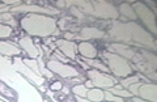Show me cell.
<instances>
[{
	"label": "cell",
	"instance_id": "obj_13",
	"mask_svg": "<svg viewBox=\"0 0 157 102\" xmlns=\"http://www.w3.org/2000/svg\"><path fill=\"white\" fill-rule=\"evenodd\" d=\"M137 96L141 97V100L149 101V102H157V86L152 82L148 84H140L137 89Z\"/></svg>",
	"mask_w": 157,
	"mask_h": 102
},
{
	"label": "cell",
	"instance_id": "obj_4",
	"mask_svg": "<svg viewBox=\"0 0 157 102\" xmlns=\"http://www.w3.org/2000/svg\"><path fill=\"white\" fill-rule=\"evenodd\" d=\"M104 58L107 63L109 71L113 72L118 77H127L132 74V67L124 58L114 54V52L106 51L104 52Z\"/></svg>",
	"mask_w": 157,
	"mask_h": 102
},
{
	"label": "cell",
	"instance_id": "obj_23",
	"mask_svg": "<svg viewBox=\"0 0 157 102\" xmlns=\"http://www.w3.org/2000/svg\"><path fill=\"white\" fill-rule=\"evenodd\" d=\"M37 62H38V67H39V71H41V75L47 77V79H51V77H52V72L45 67V64H43V62H42V58H38Z\"/></svg>",
	"mask_w": 157,
	"mask_h": 102
},
{
	"label": "cell",
	"instance_id": "obj_16",
	"mask_svg": "<svg viewBox=\"0 0 157 102\" xmlns=\"http://www.w3.org/2000/svg\"><path fill=\"white\" fill-rule=\"evenodd\" d=\"M20 54H21V50L16 45L7 41H0V55L8 58V56H18Z\"/></svg>",
	"mask_w": 157,
	"mask_h": 102
},
{
	"label": "cell",
	"instance_id": "obj_29",
	"mask_svg": "<svg viewBox=\"0 0 157 102\" xmlns=\"http://www.w3.org/2000/svg\"><path fill=\"white\" fill-rule=\"evenodd\" d=\"M52 59H55V60H62L63 63L70 62V60H68L64 55L60 54V51H59V50H55V52H54V55H52Z\"/></svg>",
	"mask_w": 157,
	"mask_h": 102
},
{
	"label": "cell",
	"instance_id": "obj_31",
	"mask_svg": "<svg viewBox=\"0 0 157 102\" xmlns=\"http://www.w3.org/2000/svg\"><path fill=\"white\" fill-rule=\"evenodd\" d=\"M62 88H63V85H62L60 81H55V82H54V84H51V86H50L51 90H60Z\"/></svg>",
	"mask_w": 157,
	"mask_h": 102
},
{
	"label": "cell",
	"instance_id": "obj_32",
	"mask_svg": "<svg viewBox=\"0 0 157 102\" xmlns=\"http://www.w3.org/2000/svg\"><path fill=\"white\" fill-rule=\"evenodd\" d=\"M64 38H66V40H72V38H75V36H73L72 33H66L64 34Z\"/></svg>",
	"mask_w": 157,
	"mask_h": 102
},
{
	"label": "cell",
	"instance_id": "obj_9",
	"mask_svg": "<svg viewBox=\"0 0 157 102\" xmlns=\"http://www.w3.org/2000/svg\"><path fill=\"white\" fill-rule=\"evenodd\" d=\"M47 68H48V70H50L51 72H54V74H56V75H59V76L64 77V79L78 76V71H76V68H73V67H71V66H67V64H63L62 62L55 60V59L48 60Z\"/></svg>",
	"mask_w": 157,
	"mask_h": 102
},
{
	"label": "cell",
	"instance_id": "obj_35",
	"mask_svg": "<svg viewBox=\"0 0 157 102\" xmlns=\"http://www.w3.org/2000/svg\"><path fill=\"white\" fill-rule=\"evenodd\" d=\"M85 86H86L88 89H92V88H93V84H92V81H90V80H88V81H86V84H85Z\"/></svg>",
	"mask_w": 157,
	"mask_h": 102
},
{
	"label": "cell",
	"instance_id": "obj_12",
	"mask_svg": "<svg viewBox=\"0 0 157 102\" xmlns=\"http://www.w3.org/2000/svg\"><path fill=\"white\" fill-rule=\"evenodd\" d=\"M18 45L22 50H25V52L32 58V59H38L39 58V45H36L33 42L32 37H21L18 38Z\"/></svg>",
	"mask_w": 157,
	"mask_h": 102
},
{
	"label": "cell",
	"instance_id": "obj_7",
	"mask_svg": "<svg viewBox=\"0 0 157 102\" xmlns=\"http://www.w3.org/2000/svg\"><path fill=\"white\" fill-rule=\"evenodd\" d=\"M93 7V14L97 18H113L115 20L119 16L117 8L110 2H90Z\"/></svg>",
	"mask_w": 157,
	"mask_h": 102
},
{
	"label": "cell",
	"instance_id": "obj_2",
	"mask_svg": "<svg viewBox=\"0 0 157 102\" xmlns=\"http://www.w3.org/2000/svg\"><path fill=\"white\" fill-rule=\"evenodd\" d=\"M109 36L115 41L124 43H134V45L144 46L149 50H156L155 38L148 33L143 26L137 25L136 22H121L114 21L109 30Z\"/></svg>",
	"mask_w": 157,
	"mask_h": 102
},
{
	"label": "cell",
	"instance_id": "obj_40",
	"mask_svg": "<svg viewBox=\"0 0 157 102\" xmlns=\"http://www.w3.org/2000/svg\"><path fill=\"white\" fill-rule=\"evenodd\" d=\"M63 93L67 94V93H68V89H67V88H63Z\"/></svg>",
	"mask_w": 157,
	"mask_h": 102
},
{
	"label": "cell",
	"instance_id": "obj_38",
	"mask_svg": "<svg viewBox=\"0 0 157 102\" xmlns=\"http://www.w3.org/2000/svg\"><path fill=\"white\" fill-rule=\"evenodd\" d=\"M56 6H58V7H66V4H64V2H58Z\"/></svg>",
	"mask_w": 157,
	"mask_h": 102
},
{
	"label": "cell",
	"instance_id": "obj_15",
	"mask_svg": "<svg viewBox=\"0 0 157 102\" xmlns=\"http://www.w3.org/2000/svg\"><path fill=\"white\" fill-rule=\"evenodd\" d=\"M78 40H100V38H105V33L97 28H84L80 30V34L76 37Z\"/></svg>",
	"mask_w": 157,
	"mask_h": 102
},
{
	"label": "cell",
	"instance_id": "obj_20",
	"mask_svg": "<svg viewBox=\"0 0 157 102\" xmlns=\"http://www.w3.org/2000/svg\"><path fill=\"white\" fill-rule=\"evenodd\" d=\"M4 22V25L6 24H8V26L11 25L12 28H14L17 25L16 24V20H14V17H13V14L11 12H6V13H0V24H3Z\"/></svg>",
	"mask_w": 157,
	"mask_h": 102
},
{
	"label": "cell",
	"instance_id": "obj_24",
	"mask_svg": "<svg viewBox=\"0 0 157 102\" xmlns=\"http://www.w3.org/2000/svg\"><path fill=\"white\" fill-rule=\"evenodd\" d=\"M0 93H2L3 96H6V97H8V98H16L17 100V97H16V94L12 92V89H9L8 86L4 84V82H2L0 81Z\"/></svg>",
	"mask_w": 157,
	"mask_h": 102
},
{
	"label": "cell",
	"instance_id": "obj_27",
	"mask_svg": "<svg viewBox=\"0 0 157 102\" xmlns=\"http://www.w3.org/2000/svg\"><path fill=\"white\" fill-rule=\"evenodd\" d=\"M12 34V28L4 24H0V38H8Z\"/></svg>",
	"mask_w": 157,
	"mask_h": 102
},
{
	"label": "cell",
	"instance_id": "obj_37",
	"mask_svg": "<svg viewBox=\"0 0 157 102\" xmlns=\"http://www.w3.org/2000/svg\"><path fill=\"white\" fill-rule=\"evenodd\" d=\"M0 102H9L7 98H6V97H4V96H2V94H0Z\"/></svg>",
	"mask_w": 157,
	"mask_h": 102
},
{
	"label": "cell",
	"instance_id": "obj_8",
	"mask_svg": "<svg viewBox=\"0 0 157 102\" xmlns=\"http://www.w3.org/2000/svg\"><path fill=\"white\" fill-rule=\"evenodd\" d=\"M11 12L13 13H21V12H28L30 13H37V14H46V16H51L52 14H58L59 9L58 8H50V7H39L36 4H18V6L11 7Z\"/></svg>",
	"mask_w": 157,
	"mask_h": 102
},
{
	"label": "cell",
	"instance_id": "obj_28",
	"mask_svg": "<svg viewBox=\"0 0 157 102\" xmlns=\"http://www.w3.org/2000/svg\"><path fill=\"white\" fill-rule=\"evenodd\" d=\"M105 100H106V101H111V102H123V98L114 96L113 93H110L109 90L105 92Z\"/></svg>",
	"mask_w": 157,
	"mask_h": 102
},
{
	"label": "cell",
	"instance_id": "obj_34",
	"mask_svg": "<svg viewBox=\"0 0 157 102\" xmlns=\"http://www.w3.org/2000/svg\"><path fill=\"white\" fill-rule=\"evenodd\" d=\"M76 101H77V102H92V101L86 100V98H82V97H77V98H76Z\"/></svg>",
	"mask_w": 157,
	"mask_h": 102
},
{
	"label": "cell",
	"instance_id": "obj_11",
	"mask_svg": "<svg viewBox=\"0 0 157 102\" xmlns=\"http://www.w3.org/2000/svg\"><path fill=\"white\" fill-rule=\"evenodd\" d=\"M55 46L59 47V51H60L67 59H71V60L76 59L77 45L75 42H71V41H67V40H56Z\"/></svg>",
	"mask_w": 157,
	"mask_h": 102
},
{
	"label": "cell",
	"instance_id": "obj_3",
	"mask_svg": "<svg viewBox=\"0 0 157 102\" xmlns=\"http://www.w3.org/2000/svg\"><path fill=\"white\" fill-rule=\"evenodd\" d=\"M21 28L29 36L47 38L52 34H58L56 21L51 16L46 14H37L30 13L21 20Z\"/></svg>",
	"mask_w": 157,
	"mask_h": 102
},
{
	"label": "cell",
	"instance_id": "obj_41",
	"mask_svg": "<svg viewBox=\"0 0 157 102\" xmlns=\"http://www.w3.org/2000/svg\"><path fill=\"white\" fill-rule=\"evenodd\" d=\"M128 102H132V101H128Z\"/></svg>",
	"mask_w": 157,
	"mask_h": 102
},
{
	"label": "cell",
	"instance_id": "obj_1",
	"mask_svg": "<svg viewBox=\"0 0 157 102\" xmlns=\"http://www.w3.org/2000/svg\"><path fill=\"white\" fill-rule=\"evenodd\" d=\"M0 81L16 93L17 102H43L42 94L13 67L11 59L0 55Z\"/></svg>",
	"mask_w": 157,
	"mask_h": 102
},
{
	"label": "cell",
	"instance_id": "obj_5",
	"mask_svg": "<svg viewBox=\"0 0 157 102\" xmlns=\"http://www.w3.org/2000/svg\"><path fill=\"white\" fill-rule=\"evenodd\" d=\"M132 9L136 14V17H139L143 24L147 26V29H149L152 34H157V26H156V16L155 12H152L149 7H147L144 3L136 2L132 4Z\"/></svg>",
	"mask_w": 157,
	"mask_h": 102
},
{
	"label": "cell",
	"instance_id": "obj_22",
	"mask_svg": "<svg viewBox=\"0 0 157 102\" xmlns=\"http://www.w3.org/2000/svg\"><path fill=\"white\" fill-rule=\"evenodd\" d=\"M24 63H25V64L29 67V68H30V70L34 72V74H37L38 76H42L41 75V71H39V67H38V62L37 60H32V59H24L22 60Z\"/></svg>",
	"mask_w": 157,
	"mask_h": 102
},
{
	"label": "cell",
	"instance_id": "obj_33",
	"mask_svg": "<svg viewBox=\"0 0 157 102\" xmlns=\"http://www.w3.org/2000/svg\"><path fill=\"white\" fill-rule=\"evenodd\" d=\"M132 102H149V101L141 100V98H139V97H134V98H132Z\"/></svg>",
	"mask_w": 157,
	"mask_h": 102
},
{
	"label": "cell",
	"instance_id": "obj_14",
	"mask_svg": "<svg viewBox=\"0 0 157 102\" xmlns=\"http://www.w3.org/2000/svg\"><path fill=\"white\" fill-rule=\"evenodd\" d=\"M109 52H114V54L119 55L122 58H124L126 60L128 59H134L135 56V50H132L130 46L124 45V43H113V45L109 46Z\"/></svg>",
	"mask_w": 157,
	"mask_h": 102
},
{
	"label": "cell",
	"instance_id": "obj_36",
	"mask_svg": "<svg viewBox=\"0 0 157 102\" xmlns=\"http://www.w3.org/2000/svg\"><path fill=\"white\" fill-rule=\"evenodd\" d=\"M78 63H80V64H81L82 67H84V68H85V70H88V68H89V66H88V64H86V63H85V62H81V60H78Z\"/></svg>",
	"mask_w": 157,
	"mask_h": 102
},
{
	"label": "cell",
	"instance_id": "obj_10",
	"mask_svg": "<svg viewBox=\"0 0 157 102\" xmlns=\"http://www.w3.org/2000/svg\"><path fill=\"white\" fill-rule=\"evenodd\" d=\"M88 77L89 80L92 81L93 86H97V88H105V89H110L115 85V79L111 76H107L102 72H98V71H88Z\"/></svg>",
	"mask_w": 157,
	"mask_h": 102
},
{
	"label": "cell",
	"instance_id": "obj_26",
	"mask_svg": "<svg viewBox=\"0 0 157 102\" xmlns=\"http://www.w3.org/2000/svg\"><path fill=\"white\" fill-rule=\"evenodd\" d=\"M139 79L140 76H132V77H126L121 81V86H123V88H128L130 85L135 84V82H139Z\"/></svg>",
	"mask_w": 157,
	"mask_h": 102
},
{
	"label": "cell",
	"instance_id": "obj_30",
	"mask_svg": "<svg viewBox=\"0 0 157 102\" xmlns=\"http://www.w3.org/2000/svg\"><path fill=\"white\" fill-rule=\"evenodd\" d=\"M71 12L75 14V16L77 17V18H84V13H82L80 9L78 8H76V7H73V8H71Z\"/></svg>",
	"mask_w": 157,
	"mask_h": 102
},
{
	"label": "cell",
	"instance_id": "obj_39",
	"mask_svg": "<svg viewBox=\"0 0 157 102\" xmlns=\"http://www.w3.org/2000/svg\"><path fill=\"white\" fill-rule=\"evenodd\" d=\"M78 81H80V79H72V82H73V84H77Z\"/></svg>",
	"mask_w": 157,
	"mask_h": 102
},
{
	"label": "cell",
	"instance_id": "obj_25",
	"mask_svg": "<svg viewBox=\"0 0 157 102\" xmlns=\"http://www.w3.org/2000/svg\"><path fill=\"white\" fill-rule=\"evenodd\" d=\"M72 92L75 93L77 97H82V98H85L86 97V93H88V88L85 85H76L73 86Z\"/></svg>",
	"mask_w": 157,
	"mask_h": 102
},
{
	"label": "cell",
	"instance_id": "obj_18",
	"mask_svg": "<svg viewBox=\"0 0 157 102\" xmlns=\"http://www.w3.org/2000/svg\"><path fill=\"white\" fill-rule=\"evenodd\" d=\"M86 97L92 102H102L105 100V92L101 90L100 88H92V89H88Z\"/></svg>",
	"mask_w": 157,
	"mask_h": 102
},
{
	"label": "cell",
	"instance_id": "obj_6",
	"mask_svg": "<svg viewBox=\"0 0 157 102\" xmlns=\"http://www.w3.org/2000/svg\"><path fill=\"white\" fill-rule=\"evenodd\" d=\"M12 63H13V67L16 68V71L18 72V74H21L29 82H32V84L36 85V86H43L45 77H43V76H38L37 74H34L30 68H29L25 63L22 62V59L20 56H14V59H13Z\"/></svg>",
	"mask_w": 157,
	"mask_h": 102
},
{
	"label": "cell",
	"instance_id": "obj_19",
	"mask_svg": "<svg viewBox=\"0 0 157 102\" xmlns=\"http://www.w3.org/2000/svg\"><path fill=\"white\" fill-rule=\"evenodd\" d=\"M119 11H121V13L123 14L126 18H131V20H136V18H137L136 14H135V12H134V9H132V6H130L128 3L121 4Z\"/></svg>",
	"mask_w": 157,
	"mask_h": 102
},
{
	"label": "cell",
	"instance_id": "obj_21",
	"mask_svg": "<svg viewBox=\"0 0 157 102\" xmlns=\"http://www.w3.org/2000/svg\"><path fill=\"white\" fill-rule=\"evenodd\" d=\"M107 90H109L110 93H113L114 96H117V97H121V98H123V97H131V96H132L127 89H122V86H121V85L113 86V88L107 89Z\"/></svg>",
	"mask_w": 157,
	"mask_h": 102
},
{
	"label": "cell",
	"instance_id": "obj_17",
	"mask_svg": "<svg viewBox=\"0 0 157 102\" xmlns=\"http://www.w3.org/2000/svg\"><path fill=\"white\" fill-rule=\"evenodd\" d=\"M77 50L78 52L81 54L82 58H85V59H94V58L97 56V50H96V47L92 45V43L89 42H81V43H78V46H77Z\"/></svg>",
	"mask_w": 157,
	"mask_h": 102
}]
</instances>
